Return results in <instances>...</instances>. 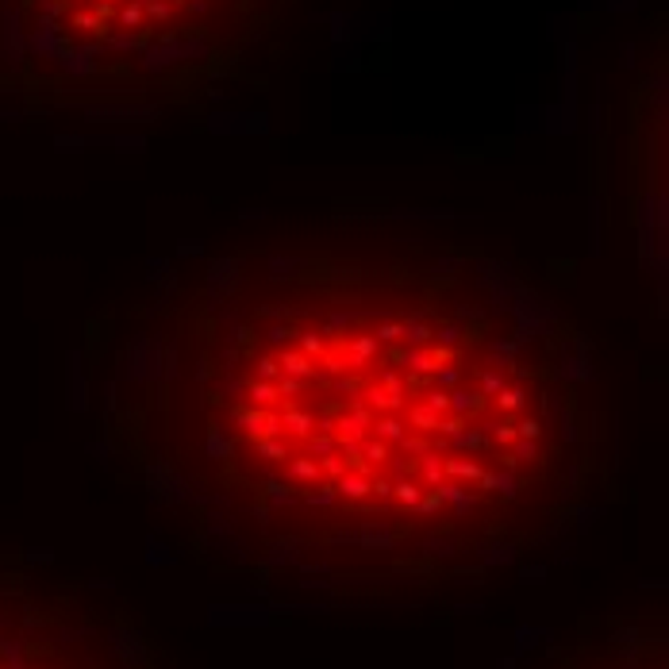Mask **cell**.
<instances>
[{
  "label": "cell",
  "mask_w": 669,
  "mask_h": 669,
  "mask_svg": "<svg viewBox=\"0 0 669 669\" xmlns=\"http://www.w3.org/2000/svg\"><path fill=\"white\" fill-rule=\"evenodd\" d=\"M208 450L250 462L273 508L469 519L516 500L573 439L558 350L524 312L443 273L289 277L204 365Z\"/></svg>",
  "instance_id": "1"
}]
</instances>
